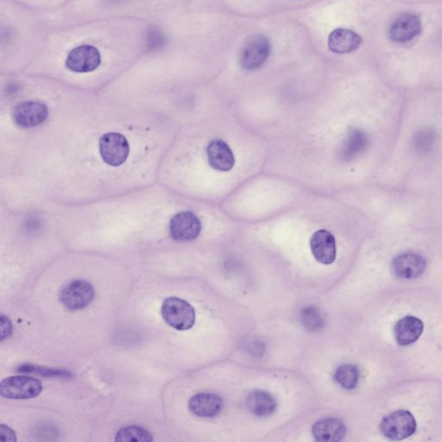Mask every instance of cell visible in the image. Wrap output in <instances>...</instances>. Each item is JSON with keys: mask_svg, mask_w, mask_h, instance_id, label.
I'll return each mask as SVG.
<instances>
[{"mask_svg": "<svg viewBox=\"0 0 442 442\" xmlns=\"http://www.w3.org/2000/svg\"><path fill=\"white\" fill-rule=\"evenodd\" d=\"M161 314L168 325L179 331L190 330L195 323L193 307L178 297L167 298L163 302Z\"/></svg>", "mask_w": 442, "mask_h": 442, "instance_id": "cell-1", "label": "cell"}, {"mask_svg": "<svg viewBox=\"0 0 442 442\" xmlns=\"http://www.w3.org/2000/svg\"><path fill=\"white\" fill-rule=\"evenodd\" d=\"M43 389V384L38 379L28 376H14L2 380L0 394L9 399H31L38 396Z\"/></svg>", "mask_w": 442, "mask_h": 442, "instance_id": "cell-2", "label": "cell"}, {"mask_svg": "<svg viewBox=\"0 0 442 442\" xmlns=\"http://www.w3.org/2000/svg\"><path fill=\"white\" fill-rule=\"evenodd\" d=\"M383 435L392 441H403L414 435L416 421L411 412L398 411L384 417L380 424Z\"/></svg>", "mask_w": 442, "mask_h": 442, "instance_id": "cell-3", "label": "cell"}, {"mask_svg": "<svg viewBox=\"0 0 442 442\" xmlns=\"http://www.w3.org/2000/svg\"><path fill=\"white\" fill-rule=\"evenodd\" d=\"M271 50V43L266 36L263 35L250 36L240 50V66L245 71H253L260 68L267 61Z\"/></svg>", "mask_w": 442, "mask_h": 442, "instance_id": "cell-4", "label": "cell"}, {"mask_svg": "<svg viewBox=\"0 0 442 442\" xmlns=\"http://www.w3.org/2000/svg\"><path fill=\"white\" fill-rule=\"evenodd\" d=\"M423 32V23L418 16L411 12L400 14L389 27L388 36L392 43L408 44L414 42Z\"/></svg>", "mask_w": 442, "mask_h": 442, "instance_id": "cell-5", "label": "cell"}, {"mask_svg": "<svg viewBox=\"0 0 442 442\" xmlns=\"http://www.w3.org/2000/svg\"><path fill=\"white\" fill-rule=\"evenodd\" d=\"M94 296L96 292L91 284L84 280H75L61 288L59 300L68 309L76 311L87 308Z\"/></svg>", "mask_w": 442, "mask_h": 442, "instance_id": "cell-6", "label": "cell"}, {"mask_svg": "<svg viewBox=\"0 0 442 442\" xmlns=\"http://www.w3.org/2000/svg\"><path fill=\"white\" fill-rule=\"evenodd\" d=\"M100 153L102 159L108 165L118 167L128 159L130 147L126 139L120 133H109L100 139Z\"/></svg>", "mask_w": 442, "mask_h": 442, "instance_id": "cell-7", "label": "cell"}, {"mask_svg": "<svg viewBox=\"0 0 442 442\" xmlns=\"http://www.w3.org/2000/svg\"><path fill=\"white\" fill-rule=\"evenodd\" d=\"M101 63V55L92 45H81L68 53L66 67L75 73H90L96 71Z\"/></svg>", "mask_w": 442, "mask_h": 442, "instance_id": "cell-8", "label": "cell"}, {"mask_svg": "<svg viewBox=\"0 0 442 442\" xmlns=\"http://www.w3.org/2000/svg\"><path fill=\"white\" fill-rule=\"evenodd\" d=\"M202 223L192 212H182L172 218L170 232L172 239L177 241H191L198 238Z\"/></svg>", "mask_w": 442, "mask_h": 442, "instance_id": "cell-9", "label": "cell"}, {"mask_svg": "<svg viewBox=\"0 0 442 442\" xmlns=\"http://www.w3.org/2000/svg\"><path fill=\"white\" fill-rule=\"evenodd\" d=\"M48 115L46 105L38 101L24 102L16 106L12 112L16 125L22 128H35L46 120Z\"/></svg>", "mask_w": 442, "mask_h": 442, "instance_id": "cell-10", "label": "cell"}, {"mask_svg": "<svg viewBox=\"0 0 442 442\" xmlns=\"http://www.w3.org/2000/svg\"><path fill=\"white\" fill-rule=\"evenodd\" d=\"M310 248L314 259L322 264H332L336 259V241L329 231L315 232L310 240Z\"/></svg>", "mask_w": 442, "mask_h": 442, "instance_id": "cell-11", "label": "cell"}, {"mask_svg": "<svg viewBox=\"0 0 442 442\" xmlns=\"http://www.w3.org/2000/svg\"><path fill=\"white\" fill-rule=\"evenodd\" d=\"M426 260L417 253L405 252L393 260V271L395 275L402 279H415L425 272Z\"/></svg>", "mask_w": 442, "mask_h": 442, "instance_id": "cell-12", "label": "cell"}, {"mask_svg": "<svg viewBox=\"0 0 442 442\" xmlns=\"http://www.w3.org/2000/svg\"><path fill=\"white\" fill-rule=\"evenodd\" d=\"M207 153L208 163L215 170L228 172L235 165V155L230 147L221 139L212 140L207 146Z\"/></svg>", "mask_w": 442, "mask_h": 442, "instance_id": "cell-13", "label": "cell"}, {"mask_svg": "<svg viewBox=\"0 0 442 442\" xmlns=\"http://www.w3.org/2000/svg\"><path fill=\"white\" fill-rule=\"evenodd\" d=\"M223 408V401L212 393H198L192 396L188 408L196 416L211 418L218 416Z\"/></svg>", "mask_w": 442, "mask_h": 442, "instance_id": "cell-14", "label": "cell"}, {"mask_svg": "<svg viewBox=\"0 0 442 442\" xmlns=\"http://www.w3.org/2000/svg\"><path fill=\"white\" fill-rule=\"evenodd\" d=\"M361 43V36L349 29L338 28L329 36V50L336 54H349L357 51Z\"/></svg>", "mask_w": 442, "mask_h": 442, "instance_id": "cell-15", "label": "cell"}, {"mask_svg": "<svg viewBox=\"0 0 442 442\" xmlns=\"http://www.w3.org/2000/svg\"><path fill=\"white\" fill-rule=\"evenodd\" d=\"M423 329V322L420 319L408 315L401 319L395 326L396 341L400 346H411L418 341Z\"/></svg>", "mask_w": 442, "mask_h": 442, "instance_id": "cell-16", "label": "cell"}, {"mask_svg": "<svg viewBox=\"0 0 442 442\" xmlns=\"http://www.w3.org/2000/svg\"><path fill=\"white\" fill-rule=\"evenodd\" d=\"M313 436L317 441H341L346 436V428L341 420L329 418L318 421L312 428Z\"/></svg>", "mask_w": 442, "mask_h": 442, "instance_id": "cell-17", "label": "cell"}, {"mask_svg": "<svg viewBox=\"0 0 442 442\" xmlns=\"http://www.w3.org/2000/svg\"><path fill=\"white\" fill-rule=\"evenodd\" d=\"M247 407L252 414L259 417L272 416L277 408L275 399L268 392L256 391L248 396Z\"/></svg>", "mask_w": 442, "mask_h": 442, "instance_id": "cell-18", "label": "cell"}, {"mask_svg": "<svg viewBox=\"0 0 442 442\" xmlns=\"http://www.w3.org/2000/svg\"><path fill=\"white\" fill-rule=\"evenodd\" d=\"M368 138L365 133L359 130H351L349 138L346 139L345 147L343 150V158L346 160L357 157L366 149L368 145Z\"/></svg>", "mask_w": 442, "mask_h": 442, "instance_id": "cell-19", "label": "cell"}, {"mask_svg": "<svg viewBox=\"0 0 442 442\" xmlns=\"http://www.w3.org/2000/svg\"><path fill=\"white\" fill-rule=\"evenodd\" d=\"M334 379L342 388L353 390L358 386L359 380V368L354 365H343L335 371Z\"/></svg>", "mask_w": 442, "mask_h": 442, "instance_id": "cell-20", "label": "cell"}, {"mask_svg": "<svg viewBox=\"0 0 442 442\" xmlns=\"http://www.w3.org/2000/svg\"><path fill=\"white\" fill-rule=\"evenodd\" d=\"M115 441L118 442H149L153 441V436L145 428L138 426H128L122 428L116 433Z\"/></svg>", "mask_w": 442, "mask_h": 442, "instance_id": "cell-21", "label": "cell"}, {"mask_svg": "<svg viewBox=\"0 0 442 442\" xmlns=\"http://www.w3.org/2000/svg\"><path fill=\"white\" fill-rule=\"evenodd\" d=\"M437 135L435 130L425 128L417 132L413 138V148L417 153H431L436 143Z\"/></svg>", "mask_w": 442, "mask_h": 442, "instance_id": "cell-22", "label": "cell"}, {"mask_svg": "<svg viewBox=\"0 0 442 442\" xmlns=\"http://www.w3.org/2000/svg\"><path fill=\"white\" fill-rule=\"evenodd\" d=\"M301 320L306 329L310 331L320 329L323 324L322 315L313 307L302 310Z\"/></svg>", "mask_w": 442, "mask_h": 442, "instance_id": "cell-23", "label": "cell"}, {"mask_svg": "<svg viewBox=\"0 0 442 442\" xmlns=\"http://www.w3.org/2000/svg\"><path fill=\"white\" fill-rule=\"evenodd\" d=\"M0 320H1V325H0V339H1V341H3L11 336L14 327H12V323L10 319L6 317V315L1 314Z\"/></svg>", "mask_w": 442, "mask_h": 442, "instance_id": "cell-24", "label": "cell"}, {"mask_svg": "<svg viewBox=\"0 0 442 442\" xmlns=\"http://www.w3.org/2000/svg\"><path fill=\"white\" fill-rule=\"evenodd\" d=\"M17 437L14 431L5 424L0 425V442H16Z\"/></svg>", "mask_w": 442, "mask_h": 442, "instance_id": "cell-25", "label": "cell"}]
</instances>
